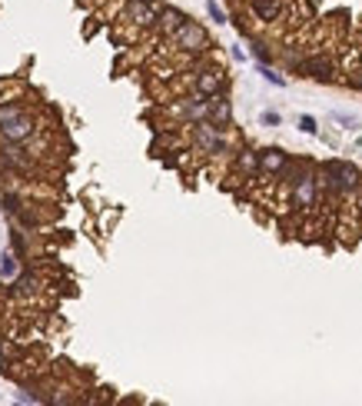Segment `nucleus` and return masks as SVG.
Returning a JSON list of instances; mask_svg holds the SVG:
<instances>
[{
    "mask_svg": "<svg viewBox=\"0 0 362 406\" xmlns=\"http://www.w3.org/2000/svg\"><path fill=\"white\" fill-rule=\"evenodd\" d=\"M319 183H322L332 196H349V194H356V190L362 187V177H359V170H356V166L332 160V164L322 166V180Z\"/></svg>",
    "mask_w": 362,
    "mask_h": 406,
    "instance_id": "1",
    "label": "nucleus"
},
{
    "mask_svg": "<svg viewBox=\"0 0 362 406\" xmlns=\"http://www.w3.org/2000/svg\"><path fill=\"white\" fill-rule=\"evenodd\" d=\"M190 140L199 153H210V157H220V153H229V140L223 134V127H216L210 120H199V123H190Z\"/></svg>",
    "mask_w": 362,
    "mask_h": 406,
    "instance_id": "2",
    "label": "nucleus"
},
{
    "mask_svg": "<svg viewBox=\"0 0 362 406\" xmlns=\"http://www.w3.org/2000/svg\"><path fill=\"white\" fill-rule=\"evenodd\" d=\"M173 44L180 47L183 54H190V57H199V54H206V50L213 47L210 44V33L203 31L197 20H186L180 31L173 33Z\"/></svg>",
    "mask_w": 362,
    "mask_h": 406,
    "instance_id": "3",
    "label": "nucleus"
},
{
    "mask_svg": "<svg viewBox=\"0 0 362 406\" xmlns=\"http://www.w3.org/2000/svg\"><path fill=\"white\" fill-rule=\"evenodd\" d=\"M319 177L316 173H299L296 180H293V207L296 210H313L319 200Z\"/></svg>",
    "mask_w": 362,
    "mask_h": 406,
    "instance_id": "4",
    "label": "nucleus"
},
{
    "mask_svg": "<svg viewBox=\"0 0 362 406\" xmlns=\"http://www.w3.org/2000/svg\"><path fill=\"white\" fill-rule=\"evenodd\" d=\"M173 114H176L183 123L206 120V117H210V97H203V93L193 91V97H186V100H176V104H173Z\"/></svg>",
    "mask_w": 362,
    "mask_h": 406,
    "instance_id": "5",
    "label": "nucleus"
},
{
    "mask_svg": "<svg viewBox=\"0 0 362 406\" xmlns=\"http://www.w3.org/2000/svg\"><path fill=\"white\" fill-rule=\"evenodd\" d=\"M223 87H227V74L220 67H199L193 77V91L203 97H216V93H223Z\"/></svg>",
    "mask_w": 362,
    "mask_h": 406,
    "instance_id": "6",
    "label": "nucleus"
},
{
    "mask_svg": "<svg viewBox=\"0 0 362 406\" xmlns=\"http://www.w3.org/2000/svg\"><path fill=\"white\" fill-rule=\"evenodd\" d=\"M33 130H37V123H33L31 114H20L14 120L0 123V136L7 140V143H24V140H31Z\"/></svg>",
    "mask_w": 362,
    "mask_h": 406,
    "instance_id": "7",
    "label": "nucleus"
},
{
    "mask_svg": "<svg viewBox=\"0 0 362 406\" xmlns=\"http://www.w3.org/2000/svg\"><path fill=\"white\" fill-rule=\"evenodd\" d=\"M259 173H272V177H289L293 173V164L289 157L279 147H270V150L259 153Z\"/></svg>",
    "mask_w": 362,
    "mask_h": 406,
    "instance_id": "8",
    "label": "nucleus"
},
{
    "mask_svg": "<svg viewBox=\"0 0 362 406\" xmlns=\"http://www.w3.org/2000/svg\"><path fill=\"white\" fill-rule=\"evenodd\" d=\"M126 17L133 20L136 27H156L160 10L153 3H147V0H126Z\"/></svg>",
    "mask_w": 362,
    "mask_h": 406,
    "instance_id": "9",
    "label": "nucleus"
},
{
    "mask_svg": "<svg viewBox=\"0 0 362 406\" xmlns=\"http://www.w3.org/2000/svg\"><path fill=\"white\" fill-rule=\"evenodd\" d=\"M206 120L216 123V127H223V130H227L229 123H233V104H229L223 93L210 97V117H206Z\"/></svg>",
    "mask_w": 362,
    "mask_h": 406,
    "instance_id": "10",
    "label": "nucleus"
},
{
    "mask_svg": "<svg viewBox=\"0 0 362 406\" xmlns=\"http://www.w3.org/2000/svg\"><path fill=\"white\" fill-rule=\"evenodd\" d=\"M0 160H3V166H10V170H20V173H31V157H24V150H20V143H7V140H3V150H0Z\"/></svg>",
    "mask_w": 362,
    "mask_h": 406,
    "instance_id": "11",
    "label": "nucleus"
},
{
    "mask_svg": "<svg viewBox=\"0 0 362 406\" xmlns=\"http://www.w3.org/2000/svg\"><path fill=\"white\" fill-rule=\"evenodd\" d=\"M299 70L309 74L313 80H319V84H329L332 80V61H326V57H306L299 63Z\"/></svg>",
    "mask_w": 362,
    "mask_h": 406,
    "instance_id": "12",
    "label": "nucleus"
},
{
    "mask_svg": "<svg viewBox=\"0 0 362 406\" xmlns=\"http://www.w3.org/2000/svg\"><path fill=\"white\" fill-rule=\"evenodd\" d=\"M186 20H190V17L183 14V10H176V7H163V10H160V20H156V27L173 37V33H176L183 24H186Z\"/></svg>",
    "mask_w": 362,
    "mask_h": 406,
    "instance_id": "13",
    "label": "nucleus"
},
{
    "mask_svg": "<svg viewBox=\"0 0 362 406\" xmlns=\"http://www.w3.org/2000/svg\"><path fill=\"white\" fill-rule=\"evenodd\" d=\"M249 10L263 20V24H272L279 17V0H249Z\"/></svg>",
    "mask_w": 362,
    "mask_h": 406,
    "instance_id": "14",
    "label": "nucleus"
},
{
    "mask_svg": "<svg viewBox=\"0 0 362 406\" xmlns=\"http://www.w3.org/2000/svg\"><path fill=\"white\" fill-rule=\"evenodd\" d=\"M236 164H240V170H246V173H259V153H253V150H242Z\"/></svg>",
    "mask_w": 362,
    "mask_h": 406,
    "instance_id": "15",
    "label": "nucleus"
},
{
    "mask_svg": "<svg viewBox=\"0 0 362 406\" xmlns=\"http://www.w3.org/2000/svg\"><path fill=\"white\" fill-rule=\"evenodd\" d=\"M20 114H27V110H24V107L20 104H0V123H7V120H14V117H20Z\"/></svg>",
    "mask_w": 362,
    "mask_h": 406,
    "instance_id": "16",
    "label": "nucleus"
},
{
    "mask_svg": "<svg viewBox=\"0 0 362 406\" xmlns=\"http://www.w3.org/2000/svg\"><path fill=\"white\" fill-rule=\"evenodd\" d=\"M206 14H210L213 20H216V24H227V20H229L227 10H223V7H220L216 0H206Z\"/></svg>",
    "mask_w": 362,
    "mask_h": 406,
    "instance_id": "17",
    "label": "nucleus"
},
{
    "mask_svg": "<svg viewBox=\"0 0 362 406\" xmlns=\"http://www.w3.org/2000/svg\"><path fill=\"white\" fill-rule=\"evenodd\" d=\"M259 74L266 77L270 84H276V87H286V77H279L276 70H270V63H259Z\"/></svg>",
    "mask_w": 362,
    "mask_h": 406,
    "instance_id": "18",
    "label": "nucleus"
},
{
    "mask_svg": "<svg viewBox=\"0 0 362 406\" xmlns=\"http://www.w3.org/2000/svg\"><path fill=\"white\" fill-rule=\"evenodd\" d=\"M14 270H17L14 256H10V253H3V260H0V276H7V280H10V276H14Z\"/></svg>",
    "mask_w": 362,
    "mask_h": 406,
    "instance_id": "19",
    "label": "nucleus"
},
{
    "mask_svg": "<svg viewBox=\"0 0 362 406\" xmlns=\"http://www.w3.org/2000/svg\"><path fill=\"white\" fill-rule=\"evenodd\" d=\"M299 130H302V134H316L319 127H316V120H313L309 114H302V117H299Z\"/></svg>",
    "mask_w": 362,
    "mask_h": 406,
    "instance_id": "20",
    "label": "nucleus"
},
{
    "mask_svg": "<svg viewBox=\"0 0 362 406\" xmlns=\"http://www.w3.org/2000/svg\"><path fill=\"white\" fill-rule=\"evenodd\" d=\"M253 54H256V61H259V63H266V61H270V50H266L263 44H253Z\"/></svg>",
    "mask_w": 362,
    "mask_h": 406,
    "instance_id": "21",
    "label": "nucleus"
},
{
    "mask_svg": "<svg viewBox=\"0 0 362 406\" xmlns=\"http://www.w3.org/2000/svg\"><path fill=\"white\" fill-rule=\"evenodd\" d=\"M263 123H266V127H279V114L266 110V114H263Z\"/></svg>",
    "mask_w": 362,
    "mask_h": 406,
    "instance_id": "22",
    "label": "nucleus"
},
{
    "mask_svg": "<svg viewBox=\"0 0 362 406\" xmlns=\"http://www.w3.org/2000/svg\"><path fill=\"white\" fill-rule=\"evenodd\" d=\"M14 247H17V253H24V233L20 230H14Z\"/></svg>",
    "mask_w": 362,
    "mask_h": 406,
    "instance_id": "23",
    "label": "nucleus"
},
{
    "mask_svg": "<svg viewBox=\"0 0 362 406\" xmlns=\"http://www.w3.org/2000/svg\"><path fill=\"white\" fill-rule=\"evenodd\" d=\"M349 84H352V87H359V91H362V70H356V74L349 77Z\"/></svg>",
    "mask_w": 362,
    "mask_h": 406,
    "instance_id": "24",
    "label": "nucleus"
},
{
    "mask_svg": "<svg viewBox=\"0 0 362 406\" xmlns=\"http://www.w3.org/2000/svg\"><path fill=\"white\" fill-rule=\"evenodd\" d=\"M147 3H156V0H147Z\"/></svg>",
    "mask_w": 362,
    "mask_h": 406,
    "instance_id": "25",
    "label": "nucleus"
}]
</instances>
